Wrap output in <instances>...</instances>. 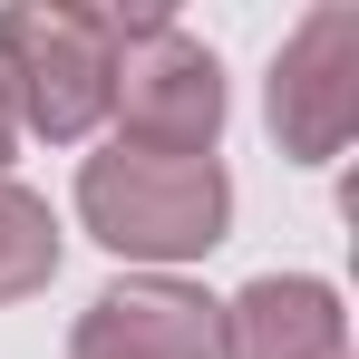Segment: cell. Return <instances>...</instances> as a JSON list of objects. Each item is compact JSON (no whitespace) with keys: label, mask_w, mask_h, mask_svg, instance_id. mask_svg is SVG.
<instances>
[{"label":"cell","mask_w":359,"mask_h":359,"mask_svg":"<svg viewBox=\"0 0 359 359\" xmlns=\"http://www.w3.org/2000/svg\"><path fill=\"white\" fill-rule=\"evenodd\" d=\"M78 224L117 262L175 272V262H204L233 233V175H224V156H156V146L107 136L78 165Z\"/></svg>","instance_id":"cell-1"},{"label":"cell","mask_w":359,"mask_h":359,"mask_svg":"<svg viewBox=\"0 0 359 359\" xmlns=\"http://www.w3.org/2000/svg\"><path fill=\"white\" fill-rule=\"evenodd\" d=\"M107 78H117V10L78 0H10L0 10V97L20 136L78 146L107 126Z\"/></svg>","instance_id":"cell-2"},{"label":"cell","mask_w":359,"mask_h":359,"mask_svg":"<svg viewBox=\"0 0 359 359\" xmlns=\"http://www.w3.org/2000/svg\"><path fill=\"white\" fill-rule=\"evenodd\" d=\"M117 146L214 156L224 146V59L175 10H117V78H107Z\"/></svg>","instance_id":"cell-3"},{"label":"cell","mask_w":359,"mask_h":359,"mask_svg":"<svg viewBox=\"0 0 359 359\" xmlns=\"http://www.w3.org/2000/svg\"><path fill=\"white\" fill-rule=\"evenodd\" d=\"M262 117L292 165H330L359 136V0H320L292 20L262 78Z\"/></svg>","instance_id":"cell-4"},{"label":"cell","mask_w":359,"mask_h":359,"mask_svg":"<svg viewBox=\"0 0 359 359\" xmlns=\"http://www.w3.org/2000/svg\"><path fill=\"white\" fill-rule=\"evenodd\" d=\"M68 359H214V301L184 272H126L68 320Z\"/></svg>","instance_id":"cell-5"},{"label":"cell","mask_w":359,"mask_h":359,"mask_svg":"<svg viewBox=\"0 0 359 359\" xmlns=\"http://www.w3.org/2000/svg\"><path fill=\"white\" fill-rule=\"evenodd\" d=\"M214 359H350V311L320 272H262L214 301Z\"/></svg>","instance_id":"cell-6"},{"label":"cell","mask_w":359,"mask_h":359,"mask_svg":"<svg viewBox=\"0 0 359 359\" xmlns=\"http://www.w3.org/2000/svg\"><path fill=\"white\" fill-rule=\"evenodd\" d=\"M49 282H59V214H49V194L0 175V301H29Z\"/></svg>","instance_id":"cell-7"},{"label":"cell","mask_w":359,"mask_h":359,"mask_svg":"<svg viewBox=\"0 0 359 359\" xmlns=\"http://www.w3.org/2000/svg\"><path fill=\"white\" fill-rule=\"evenodd\" d=\"M10 146H20V126H10V97H0V175H10Z\"/></svg>","instance_id":"cell-8"}]
</instances>
